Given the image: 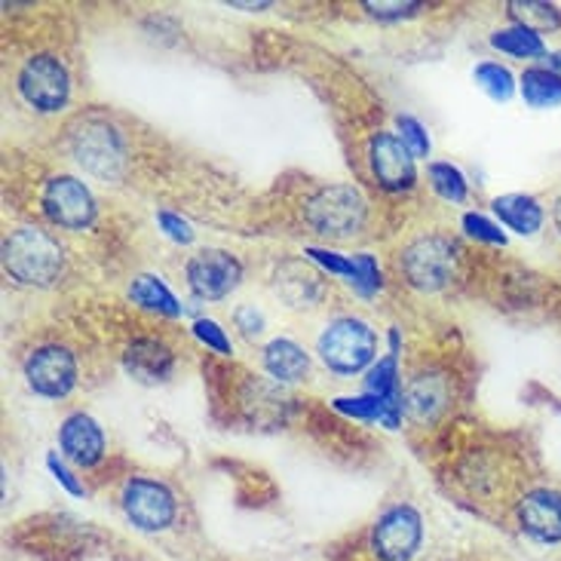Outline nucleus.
<instances>
[{"instance_id": "18", "label": "nucleus", "mask_w": 561, "mask_h": 561, "mask_svg": "<svg viewBox=\"0 0 561 561\" xmlns=\"http://www.w3.org/2000/svg\"><path fill=\"white\" fill-rule=\"evenodd\" d=\"M494 213L510 230H516L522 237H534L543 228V206L534 197L525 194H506L494 199Z\"/></svg>"}, {"instance_id": "37", "label": "nucleus", "mask_w": 561, "mask_h": 561, "mask_svg": "<svg viewBox=\"0 0 561 561\" xmlns=\"http://www.w3.org/2000/svg\"><path fill=\"white\" fill-rule=\"evenodd\" d=\"M237 10H267V3H233Z\"/></svg>"}, {"instance_id": "2", "label": "nucleus", "mask_w": 561, "mask_h": 561, "mask_svg": "<svg viewBox=\"0 0 561 561\" xmlns=\"http://www.w3.org/2000/svg\"><path fill=\"white\" fill-rule=\"evenodd\" d=\"M71 153L92 179L121 182L126 172V148L121 133L102 117H83L71 129Z\"/></svg>"}, {"instance_id": "3", "label": "nucleus", "mask_w": 561, "mask_h": 561, "mask_svg": "<svg viewBox=\"0 0 561 561\" xmlns=\"http://www.w3.org/2000/svg\"><path fill=\"white\" fill-rule=\"evenodd\" d=\"M378 353V337L371 325L356 317H341L325 325L319 334V356L332 371L341 375H356L365 365L375 363Z\"/></svg>"}, {"instance_id": "25", "label": "nucleus", "mask_w": 561, "mask_h": 561, "mask_svg": "<svg viewBox=\"0 0 561 561\" xmlns=\"http://www.w3.org/2000/svg\"><path fill=\"white\" fill-rule=\"evenodd\" d=\"M430 179H433V187H436L439 197L451 199V203H463L467 199V179L451 163H433L430 167Z\"/></svg>"}, {"instance_id": "1", "label": "nucleus", "mask_w": 561, "mask_h": 561, "mask_svg": "<svg viewBox=\"0 0 561 561\" xmlns=\"http://www.w3.org/2000/svg\"><path fill=\"white\" fill-rule=\"evenodd\" d=\"M3 267L22 286H49L65 267L59 240L41 228H15L3 243Z\"/></svg>"}, {"instance_id": "22", "label": "nucleus", "mask_w": 561, "mask_h": 561, "mask_svg": "<svg viewBox=\"0 0 561 561\" xmlns=\"http://www.w3.org/2000/svg\"><path fill=\"white\" fill-rule=\"evenodd\" d=\"M491 46L506 53V56H516V59H537V56H547L543 37L534 34V31L522 28V25L494 31V34H491Z\"/></svg>"}, {"instance_id": "16", "label": "nucleus", "mask_w": 561, "mask_h": 561, "mask_svg": "<svg viewBox=\"0 0 561 561\" xmlns=\"http://www.w3.org/2000/svg\"><path fill=\"white\" fill-rule=\"evenodd\" d=\"M264 368L271 371V378L295 383V380L307 378V371H310V356H307L295 341L276 337V341H271V344L264 347Z\"/></svg>"}, {"instance_id": "15", "label": "nucleus", "mask_w": 561, "mask_h": 561, "mask_svg": "<svg viewBox=\"0 0 561 561\" xmlns=\"http://www.w3.org/2000/svg\"><path fill=\"white\" fill-rule=\"evenodd\" d=\"M123 368L138 383H163L175 368V356L157 337H136L123 353Z\"/></svg>"}, {"instance_id": "30", "label": "nucleus", "mask_w": 561, "mask_h": 561, "mask_svg": "<svg viewBox=\"0 0 561 561\" xmlns=\"http://www.w3.org/2000/svg\"><path fill=\"white\" fill-rule=\"evenodd\" d=\"M356 283L353 286L359 288L363 295H371V291H378L380 288V267L378 261L371 259V255H356Z\"/></svg>"}, {"instance_id": "20", "label": "nucleus", "mask_w": 561, "mask_h": 561, "mask_svg": "<svg viewBox=\"0 0 561 561\" xmlns=\"http://www.w3.org/2000/svg\"><path fill=\"white\" fill-rule=\"evenodd\" d=\"M518 87H522V99L537 111L561 105V77L549 68H528Z\"/></svg>"}, {"instance_id": "31", "label": "nucleus", "mask_w": 561, "mask_h": 561, "mask_svg": "<svg viewBox=\"0 0 561 561\" xmlns=\"http://www.w3.org/2000/svg\"><path fill=\"white\" fill-rule=\"evenodd\" d=\"M157 221H160V228L167 230L169 240H175V243H184V245L194 240V230H191V225H187L184 218H179V215L160 213L157 215Z\"/></svg>"}, {"instance_id": "35", "label": "nucleus", "mask_w": 561, "mask_h": 561, "mask_svg": "<svg viewBox=\"0 0 561 561\" xmlns=\"http://www.w3.org/2000/svg\"><path fill=\"white\" fill-rule=\"evenodd\" d=\"M547 59H549V65H547L549 71H556V75L561 77V53H552V56H547Z\"/></svg>"}, {"instance_id": "27", "label": "nucleus", "mask_w": 561, "mask_h": 561, "mask_svg": "<svg viewBox=\"0 0 561 561\" xmlns=\"http://www.w3.org/2000/svg\"><path fill=\"white\" fill-rule=\"evenodd\" d=\"M194 334H197L206 347H213L215 353H221V356H230V353H233L228 332H225L215 319H197V322H194Z\"/></svg>"}, {"instance_id": "17", "label": "nucleus", "mask_w": 561, "mask_h": 561, "mask_svg": "<svg viewBox=\"0 0 561 561\" xmlns=\"http://www.w3.org/2000/svg\"><path fill=\"white\" fill-rule=\"evenodd\" d=\"M448 405V383L439 375H421L411 380L405 409L414 421H433Z\"/></svg>"}, {"instance_id": "29", "label": "nucleus", "mask_w": 561, "mask_h": 561, "mask_svg": "<svg viewBox=\"0 0 561 561\" xmlns=\"http://www.w3.org/2000/svg\"><path fill=\"white\" fill-rule=\"evenodd\" d=\"M307 255L313 261H319L325 271H332L337 276H347L350 283H356V259H341V255H334V252H325V249H307Z\"/></svg>"}, {"instance_id": "21", "label": "nucleus", "mask_w": 561, "mask_h": 561, "mask_svg": "<svg viewBox=\"0 0 561 561\" xmlns=\"http://www.w3.org/2000/svg\"><path fill=\"white\" fill-rule=\"evenodd\" d=\"M506 10H510L516 25L534 31V34H549V31L561 28V10L556 3H543V0H513V3H506Z\"/></svg>"}, {"instance_id": "7", "label": "nucleus", "mask_w": 561, "mask_h": 561, "mask_svg": "<svg viewBox=\"0 0 561 561\" xmlns=\"http://www.w3.org/2000/svg\"><path fill=\"white\" fill-rule=\"evenodd\" d=\"M123 513L126 518L141 528V531H167L169 525L175 522V497L163 482L153 479H129L123 488Z\"/></svg>"}, {"instance_id": "10", "label": "nucleus", "mask_w": 561, "mask_h": 561, "mask_svg": "<svg viewBox=\"0 0 561 561\" xmlns=\"http://www.w3.org/2000/svg\"><path fill=\"white\" fill-rule=\"evenodd\" d=\"M240 279H243V264L225 249H206L187 261V283L194 288V295L206 301L228 298L230 291L240 286Z\"/></svg>"}, {"instance_id": "36", "label": "nucleus", "mask_w": 561, "mask_h": 561, "mask_svg": "<svg viewBox=\"0 0 561 561\" xmlns=\"http://www.w3.org/2000/svg\"><path fill=\"white\" fill-rule=\"evenodd\" d=\"M552 221H556V225H559V230H561V194L556 197V203H552Z\"/></svg>"}, {"instance_id": "32", "label": "nucleus", "mask_w": 561, "mask_h": 561, "mask_svg": "<svg viewBox=\"0 0 561 561\" xmlns=\"http://www.w3.org/2000/svg\"><path fill=\"white\" fill-rule=\"evenodd\" d=\"M365 10L378 19H405V15L417 13L421 3H365Z\"/></svg>"}, {"instance_id": "24", "label": "nucleus", "mask_w": 561, "mask_h": 561, "mask_svg": "<svg viewBox=\"0 0 561 561\" xmlns=\"http://www.w3.org/2000/svg\"><path fill=\"white\" fill-rule=\"evenodd\" d=\"M365 390L380 399H402L399 393V375H396V356L390 353L387 359H380L378 365H371L368 378H365Z\"/></svg>"}, {"instance_id": "5", "label": "nucleus", "mask_w": 561, "mask_h": 561, "mask_svg": "<svg viewBox=\"0 0 561 561\" xmlns=\"http://www.w3.org/2000/svg\"><path fill=\"white\" fill-rule=\"evenodd\" d=\"M402 271L409 283L421 291H439L457 271V249L445 237H421L402 252Z\"/></svg>"}, {"instance_id": "9", "label": "nucleus", "mask_w": 561, "mask_h": 561, "mask_svg": "<svg viewBox=\"0 0 561 561\" xmlns=\"http://www.w3.org/2000/svg\"><path fill=\"white\" fill-rule=\"evenodd\" d=\"M44 213L53 225L65 230H83L95 221V199L90 187L71 175L49 179L44 187Z\"/></svg>"}, {"instance_id": "26", "label": "nucleus", "mask_w": 561, "mask_h": 561, "mask_svg": "<svg viewBox=\"0 0 561 561\" xmlns=\"http://www.w3.org/2000/svg\"><path fill=\"white\" fill-rule=\"evenodd\" d=\"M463 230L470 233L472 240H482V243H491V245L506 243V233H503L494 221H488L485 215H479V213L463 215Z\"/></svg>"}, {"instance_id": "19", "label": "nucleus", "mask_w": 561, "mask_h": 561, "mask_svg": "<svg viewBox=\"0 0 561 561\" xmlns=\"http://www.w3.org/2000/svg\"><path fill=\"white\" fill-rule=\"evenodd\" d=\"M129 298H133L141 310H151V313H163V317H179V313H182V304L175 301V295L160 283V276H136L133 286H129Z\"/></svg>"}, {"instance_id": "28", "label": "nucleus", "mask_w": 561, "mask_h": 561, "mask_svg": "<svg viewBox=\"0 0 561 561\" xmlns=\"http://www.w3.org/2000/svg\"><path fill=\"white\" fill-rule=\"evenodd\" d=\"M399 133H402V141H405V148L411 151V157H426L430 153V136H426V129L421 123L414 121V117H399Z\"/></svg>"}, {"instance_id": "4", "label": "nucleus", "mask_w": 561, "mask_h": 561, "mask_svg": "<svg viewBox=\"0 0 561 561\" xmlns=\"http://www.w3.org/2000/svg\"><path fill=\"white\" fill-rule=\"evenodd\" d=\"M304 218L319 237L347 240V237H356L363 230L365 199L356 187L332 184V187H322L317 197H310L307 209H304Z\"/></svg>"}, {"instance_id": "34", "label": "nucleus", "mask_w": 561, "mask_h": 561, "mask_svg": "<svg viewBox=\"0 0 561 561\" xmlns=\"http://www.w3.org/2000/svg\"><path fill=\"white\" fill-rule=\"evenodd\" d=\"M233 319H237V325L243 329L245 337H255V334H261V329H264V317H261V310H255V307H240V310L233 313Z\"/></svg>"}, {"instance_id": "6", "label": "nucleus", "mask_w": 561, "mask_h": 561, "mask_svg": "<svg viewBox=\"0 0 561 561\" xmlns=\"http://www.w3.org/2000/svg\"><path fill=\"white\" fill-rule=\"evenodd\" d=\"M19 92L34 111H61L71 95V77L68 68L56 56H34L19 71Z\"/></svg>"}, {"instance_id": "13", "label": "nucleus", "mask_w": 561, "mask_h": 561, "mask_svg": "<svg viewBox=\"0 0 561 561\" xmlns=\"http://www.w3.org/2000/svg\"><path fill=\"white\" fill-rule=\"evenodd\" d=\"M518 525L522 531L540 543H561V494L559 491H531L518 503Z\"/></svg>"}, {"instance_id": "23", "label": "nucleus", "mask_w": 561, "mask_h": 561, "mask_svg": "<svg viewBox=\"0 0 561 561\" xmlns=\"http://www.w3.org/2000/svg\"><path fill=\"white\" fill-rule=\"evenodd\" d=\"M476 83H479V90L491 95L494 102H510L513 99V92H516V77L510 75V68H503L497 61H482V65H476Z\"/></svg>"}, {"instance_id": "8", "label": "nucleus", "mask_w": 561, "mask_h": 561, "mask_svg": "<svg viewBox=\"0 0 561 561\" xmlns=\"http://www.w3.org/2000/svg\"><path fill=\"white\" fill-rule=\"evenodd\" d=\"M424 540V522L421 513L411 506H393L378 518L371 547L383 561H411Z\"/></svg>"}, {"instance_id": "11", "label": "nucleus", "mask_w": 561, "mask_h": 561, "mask_svg": "<svg viewBox=\"0 0 561 561\" xmlns=\"http://www.w3.org/2000/svg\"><path fill=\"white\" fill-rule=\"evenodd\" d=\"M25 378L34 393L59 399L75 390L77 383V359L71 350L49 344L31 353L25 359Z\"/></svg>"}, {"instance_id": "33", "label": "nucleus", "mask_w": 561, "mask_h": 561, "mask_svg": "<svg viewBox=\"0 0 561 561\" xmlns=\"http://www.w3.org/2000/svg\"><path fill=\"white\" fill-rule=\"evenodd\" d=\"M46 467H49V472L56 476V482H61V485L68 488L71 494H83V491H87V488L80 485V482H77V479H75V472L68 470V467H65V463H61V460L56 455L46 457Z\"/></svg>"}, {"instance_id": "12", "label": "nucleus", "mask_w": 561, "mask_h": 561, "mask_svg": "<svg viewBox=\"0 0 561 561\" xmlns=\"http://www.w3.org/2000/svg\"><path fill=\"white\" fill-rule=\"evenodd\" d=\"M368 160L371 172L387 191H409L417 172H414V157L405 148V141L393 133H378L368 145Z\"/></svg>"}, {"instance_id": "14", "label": "nucleus", "mask_w": 561, "mask_h": 561, "mask_svg": "<svg viewBox=\"0 0 561 561\" xmlns=\"http://www.w3.org/2000/svg\"><path fill=\"white\" fill-rule=\"evenodd\" d=\"M59 445L65 457L77 467H95L105 457V433L90 414H71L61 424Z\"/></svg>"}]
</instances>
